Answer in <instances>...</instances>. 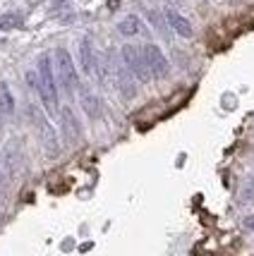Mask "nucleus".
Here are the masks:
<instances>
[{
    "mask_svg": "<svg viewBox=\"0 0 254 256\" xmlns=\"http://www.w3.org/2000/svg\"><path fill=\"white\" fill-rule=\"evenodd\" d=\"M142 56H144V62H146V67H149V74H151V79H163L168 77V60L166 56L161 53V48L156 44H144L142 46Z\"/></svg>",
    "mask_w": 254,
    "mask_h": 256,
    "instance_id": "4",
    "label": "nucleus"
},
{
    "mask_svg": "<svg viewBox=\"0 0 254 256\" xmlns=\"http://www.w3.org/2000/svg\"><path fill=\"white\" fill-rule=\"evenodd\" d=\"M27 82L32 84L39 98L44 103V108L51 115L58 112V84H56V72H53V60L51 56H41L36 72H27Z\"/></svg>",
    "mask_w": 254,
    "mask_h": 256,
    "instance_id": "1",
    "label": "nucleus"
},
{
    "mask_svg": "<svg viewBox=\"0 0 254 256\" xmlns=\"http://www.w3.org/2000/svg\"><path fill=\"white\" fill-rule=\"evenodd\" d=\"M20 26H22L20 14H0V32H10V29H20Z\"/></svg>",
    "mask_w": 254,
    "mask_h": 256,
    "instance_id": "13",
    "label": "nucleus"
},
{
    "mask_svg": "<svg viewBox=\"0 0 254 256\" xmlns=\"http://www.w3.org/2000/svg\"><path fill=\"white\" fill-rule=\"evenodd\" d=\"M242 196H244V199H247V201H254V180H249V184L244 187Z\"/></svg>",
    "mask_w": 254,
    "mask_h": 256,
    "instance_id": "14",
    "label": "nucleus"
},
{
    "mask_svg": "<svg viewBox=\"0 0 254 256\" xmlns=\"http://www.w3.org/2000/svg\"><path fill=\"white\" fill-rule=\"evenodd\" d=\"M79 100H82V108H84V112H87L91 120H99L101 118V98L94 94V91L89 89H79Z\"/></svg>",
    "mask_w": 254,
    "mask_h": 256,
    "instance_id": "9",
    "label": "nucleus"
},
{
    "mask_svg": "<svg viewBox=\"0 0 254 256\" xmlns=\"http://www.w3.org/2000/svg\"><path fill=\"white\" fill-rule=\"evenodd\" d=\"M0 112L3 115H12L15 112V96L8 82H0Z\"/></svg>",
    "mask_w": 254,
    "mask_h": 256,
    "instance_id": "12",
    "label": "nucleus"
},
{
    "mask_svg": "<svg viewBox=\"0 0 254 256\" xmlns=\"http://www.w3.org/2000/svg\"><path fill=\"white\" fill-rule=\"evenodd\" d=\"M134 82H137V79L132 77V72L122 65V62L115 67V86H118V91L122 94V98L130 100V98L137 96V86H134Z\"/></svg>",
    "mask_w": 254,
    "mask_h": 256,
    "instance_id": "7",
    "label": "nucleus"
},
{
    "mask_svg": "<svg viewBox=\"0 0 254 256\" xmlns=\"http://www.w3.org/2000/svg\"><path fill=\"white\" fill-rule=\"evenodd\" d=\"M29 115H32V120H34V127H36V130H39V134H41V142H44V146L48 148V154H58L56 130L46 122V118L41 115V112H39V108L29 106Z\"/></svg>",
    "mask_w": 254,
    "mask_h": 256,
    "instance_id": "5",
    "label": "nucleus"
},
{
    "mask_svg": "<svg viewBox=\"0 0 254 256\" xmlns=\"http://www.w3.org/2000/svg\"><path fill=\"white\" fill-rule=\"evenodd\" d=\"M118 32H120L122 36H127V38H132V36H142V34L146 32V26H144V22L137 14H127L125 20H120Z\"/></svg>",
    "mask_w": 254,
    "mask_h": 256,
    "instance_id": "10",
    "label": "nucleus"
},
{
    "mask_svg": "<svg viewBox=\"0 0 254 256\" xmlns=\"http://www.w3.org/2000/svg\"><path fill=\"white\" fill-rule=\"evenodd\" d=\"M79 53H82V70H84L87 74H96L99 58H96V53H94V46H91V41H89V38H84V41H82V46H79Z\"/></svg>",
    "mask_w": 254,
    "mask_h": 256,
    "instance_id": "11",
    "label": "nucleus"
},
{
    "mask_svg": "<svg viewBox=\"0 0 254 256\" xmlns=\"http://www.w3.org/2000/svg\"><path fill=\"white\" fill-rule=\"evenodd\" d=\"M0 192H3V175H0Z\"/></svg>",
    "mask_w": 254,
    "mask_h": 256,
    "instance_id": "15",
    "label": "nucleus"
},
{
    "mask_svg": "<svg viewBox=\"0 0 254 256\" xmlns=\"http://www.w3.org/2000/svg\"><path fill=\"white\" fill-rule=\"evenodd\" d=\"M60 127H63V134L70 144H77L82 139V124H79L77 115L72 112V108H63L60 110Z\"/></svg>",
    "mask_w": 254,
    "mask_h": 256,
    "instance_id": "6",
    "label": "nucleus"
},
{
    "mask_svg": "<svg viewBox=\"0 0 254 256\" xmlns=\"http://www.w3.org/2000/svg\"><path fill=\"white\" fill-rule=\"evenodd\" d=\"M56 79L70 96L79 89L77 67H75V60H72V56L67 53L65 48H58L56 50Z\"/></svg>",
    "mask_w": 254,
    "mask_h": 256,
    "instance_id": "2",
    "label": "nucleus"
},
{
    "mask_svg": "<svg viewBox=\"0 0 254 256\" xmlns=\"http://www.w3.org/2000/svg\"><path fill=\"white\" fill-rule=\"evenodd\" d=\"M163 20H166L168 26H170V29H173L177 36H182V38H192V36H194V29H192L189 20H185L180 12L166 10V12H163Z\"/></svg>",
    "mask_w": 254,
    "mask_h": 256,
    "instance_id": "8",
    "label": "nucleus"
},
{
    "mask_svg": "<svg viewBox=\"0 0 254 256\" xmlns=\"http://www.w3.org/2000/svg\"><path fill=\"white\" fill-rule=\"evenodd\" d=\"M120 60H122V65L132 72V77L137 79V82H149V79H151L149 67H146V62H144L142 48H137V46H122Z\"/></svg>",
    "mask_w": 254,
    "mask_h": 256,
    "instance_id": "3",
    "label": "nucleus"
}]
</instances>
